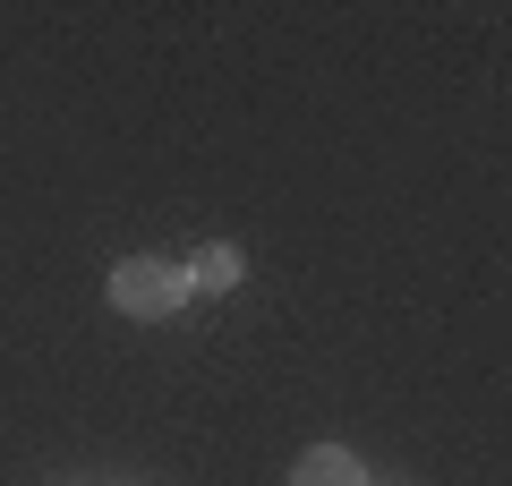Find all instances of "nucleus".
Returning a JSON list of instances; mask_svg holds the SVG:
<instances>
[{"mask_svg": "<svg viewBox=\"0 0 512 486\" xmlns=\"http://www.w3.org/2000/svg\"><path fill=\"white\" fill-rule=\"evenodd\" d=\"M239 265H248L239 248H197L180 273H188V290H231V282H239Z\"/></svg>", "mask_w": 512, "mask_h": 486, "instance_id": "7ed1b4c3", "label": "nucleus"}, {"mask_svg": "<svg viewBox=\"0 0 512 486\" xmlns=\"http://www.w3.org/2000/svg\"><path fill=\"white\" fill-rule=\"evenodd\" d=\"M180 299H188V273L171 265V256H120V265H111V307H120V316L163 324Z\"/></svg>", "mask_w": 512, "mask_h": 486, "instance_id": "f257e3e1", "label": "nucleus"}, {"mask_svg": "<svg viewBox=\"0 0 512 486\" xmlns=\"http://www.w3.org/2000/svg\"><path fill=\"white\" fill-rule=\"evenodd\" d=\"M291 486H367V469H359V452H350V444H316L308 461L291 469Z\"/></svg>", "mask_w": 512, "mask_h": 486, "instance_id": "f03ea898", "label": "nucleus"}]
</instances>
